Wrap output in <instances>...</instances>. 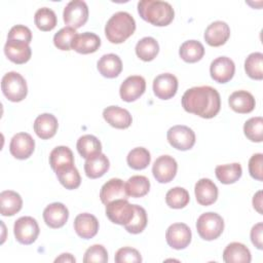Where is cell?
<instances>
[{
  "label": "cell",
  "mask_w": 263,
  "mask_h": 263,
  "mask_svg": "<svg viewBox=\"0 0 263 263\" xmlns=\"http://www.w3.org/2000/svg\"><path fill=\"white\" fill-rule=\"evenodd\" d=\"M181 102L186 112L205 119L215 117L221 108L219 92L209 85L194 86L187 89Z\"/></svg>",
  "instance_id": "1"
},
{
  "label": "cell",
  "mask_w": 263,
  "mask_h": 263,
  "mask_svg": "<svg viewBox=\"0 0 263 263\" xmlns=\"http://www.w3.org/2000/svg\"><path fill=\"white\" fill-rule=\"evenodd\" d=\"M138 12L144 21L157 27L170 25L175 17L173 6L168 2L159 0L140 1L138 3Z\"/></svg>",
  "instance_id": "2"
},
{
  "label": "cell",
  "mask_w": 263,
  "mask_h": 263,
  "mask_svg": "<svg viewBox=\"0 0 263 263\" xmlns=\"http://www.w3.org/2000/svg\"><path fill=\"white\" fill-rule=\"evenodd\" d=\"M136 30L135 18L126 11L115 12L105 26V35L111 43L119 44L129 38Z\"/></svg>",
  "instance_id": "3"
},
{
  "label": "cell",
  "mask_w": 263,
  "mask_h": 263,
  "mask_svg": "<svg viewBox=\"0 0 263 263\" xmlns=\"http://www.w3.org/2000/svg\"><path fill=\"white\" fill-rule=\"evenodd\" d=\"M1 89L3 95L10 102H21L28 93V86L25 78L17 72L6 73L1 80Z\"/></svg>",
  "instance_id": "4"
},
{
  "label": "cell",
  "mask_w": 263,
  "mask_h": 263,
  "mask_svg": "<svg viewBox=\"0 0 263 263\" xmlns=\"http://www.w3.org/2000/svg\"><path fill=\"white\" fill-rule=\"evenodd\" d=\"M196 229L202 239L214 240L222 234L224 230V220L219 214L208 212L198 217Z\"/></svg>",
  "instance_id": "5"
},
{
  "label": "cell",
  "mask_w": 263,
  "mask_h": 263,
  "mask_svg": "<svg viewBox=\"0 0 263 263\" xmlns=\"http://www.w3.org/2000/svg\"><path fill=\"white\" fill-rule=\"evenodd\" d=\"M135 215V204H132L127 199H116L106 205V216L108 219L118 225L128 224Z\"/></svg>",
  "instance_id": "6"
},
{
  "label": "cell",
  "mask_w": 263,
  "mask_h": 263,
  "mask_svg": "<svg viewBox=\"0 0 263 263\" xmlns=\"http://www.w3.org/2000/svg\"><path fill=\"white\" fill-rule=\"evenodd\" d=\"M39 226L37 221L30 216L18 218L13 225L15 239L22 245L33 243L39 235Z\"/></svg>",
  "instance_id": "7"
},
{
  "label": "cell",
  "mask_w": 263,
  "mask_h": 263,
  "mask_svg": "<svg viewBox=\"0 0 263 263\" xmlns=\"http://www.w3.org/2000/svg\"><path fill=\"white\" fill-rule=\"evenodd\" d=\"M63 18L67 27L78 29L88 20V7L82 0L70 1L64 8Z\"/></svg>",
  "instance_id": "8"
},
{
  "label": "cell",
  "mask_w": 263,
  "mask_h": 263,
  "mask_svg": "<svg viewBox=\"0 0 263 263\" xmlns=\"http://www.w3.org/2000/svg\"><path fill=\"white\" fill-rule=\"evenodd\" d=\"M167 142L170 145L181 151L191 149L195 144L194 132L186 125H175L167 130Z\"/></svg>",
  "instance_id": "9"
},
{
  "label": "cell",
  "mask_w": 263,
  "mask_h": 263,
  "mask_svg": "<svg viewBox=\"0 0 263 263\" xmlns=\"http://www.w3.org/2000/svg\"><path fill=\"white\" fill-rule=\"evenodd\" d=\"M192 233L185 223H174L165 232L167 245L175 250H183L191 242Z\"/></svg>",
  "instance_id": "10"
},
{
  "label": "cell",
  "mask_w": 263,
  "mask_h": 263,
  "mask_svg": "<svg viewBox=\"0 0 263 263\" xmlns=\"http://www.w3.org/2000/svg\"><path fill=\"white\" fill-rule=\"evenodd\" d=\"M35 149V141L28 133H18L11 138L9 152L16 159L29 158Z\"/></svg>",
  "instance_id": "11"
},
{
  "label": "cell",
  "mask_w": 263,
  "mask_h": 263,
  "mask_svg": "<svg viewBox=\"0 0 263 263\" xmlns=\"http://www.w3.org/2000/svg\"><path fill=\"white\" fill-rule=\"evenodd\" d=\"M177 170L178 163L174 157L170 155H161L154 161L152 174L157 182L168 183L175 178Z\"/></svg>",
  "instance_id": "12"
},
{
  "label": "cell",
  "mask_w": 263,
  "mask_h": 263,
  "mask_svg": "<svg viewBox=\"0 0 263 263\" xmlns=\"http://www.w3.org/2000/svg\"><path fill=\"white\" fill-rule=\"evenodd\" d=\"M146 90V81L140 75L128 76L120 85L119 95L122 101L130 103L138 100Z\"/></svg>",
  "instance_id": "13"
},
{
  "label": "cell",
  "mask_w": 263,
  "mask_h": 263,
  "mask_svg": "<svg viewBox=\"0 0 263 263\" xmlns=\"http://www.w3.org/2000/svg\"><path fill=\"white\" fill-rule=\"evenodd\" d=\"M178 90V79L171 73H163L153 80V92L160 100L172 99Z\"/></svg>",
  "instance_id": "14"
},
{
  "label": "cell",
  "mask_w": 263,
  "mask_h": 263,
  "mask_svg": "<svg viewBox=\"0 0 263 263\" xmlns=\"http://www.w3.org/2000/svg\"><path fill=\"white\" fill-rule=\"evenodd\" d=\"M235 72V65L230 58L219 57L215 59L210 66L211 77L218 83L230 81Z\"/></svg>",
  "instance_id": "15"
},
{
  "label": "cell",
  "mask_w": 263,
  "mask_h": 263,
  "mask_svg": "<svg viewBox=\"0 0 263 263\" xmlns=\"http://www.w3.org/2000/svg\"><path fill=\"white\" fill-rule=\"evenodd\" d=\"M4 53L7 59L17 65L27 63L32 55L29 43L22 40H7L4 45Z\"/></svg>",
  "instance_id": "16"
},
{
  "label": "cell",
  "mask_w": 263,
  "mask_h": 263,
  "mask_svg": "<svg viewBox=\"0 0 263 263\" xmlns=\"http://www.w3.org/2000/svg\"><path fill=\"white\" fill-rule=\"evenodd\" d=\"M203 37L210 46H221L229 39L230 28L225 22L216 21L206 27Z\"/></svg>",
  "instance_id": "17"
},
{
  "label": "cell",
  "mask_w": 263,
  "mask_h": 263,
  "mask_svg": "<svg viewBox=\"0 0 263 263\" xmlns=\"http://www.w3.org/2000/svg\"><path fill=\"white\" fill-rule=\"evenodd\" d=\"M128 195L125 190V183L121 179L113 178L107 181L101 188L100 198L101 201L107 205L116 199H127Z\"/></svg>",
  "instance_id": "18"
},
{
  "label": "cell",
  "mask_w": 263,
  "mask_h": 263,
  "mask_svg": "<svg viewBox=\"0 0 263 263\" xmlns=\"http://www.w3.org/2000/svg\"><path fill=\"white\" fill-rule=\"evenodd\" d=\"M69 218V211L62 202H53L48 204L43 211V219L45 224L50 228L63 227Z\"/></svg>",
  "instance_id": "19"
},
{
  "label": "cell",
  "mask_w": 263,
  "mask_h": 263,
  "mask_svg": "<svg viewBox=\"0 0 263 263\" xmlns=\"http://www.w3.org/2000/svg\"><path fill=\"white\" fill-rule=\"evenodd\" d=\"M74 230L83 239L92 238L98 233L99 221L89 213L79 214L74 220Z\"/></svg>",
  "instance_id": "20"
},
{
  "label": "cell",
  "mask_w": 263,
  "mask_h": 263,
  "mask_svg": "<svg viewBox=\"0 0 263 263\" xmlns=\"http://www.w3.org/2000/svg\"><path fill=\"white\" fill-rule=\"evenodd\" d=\"M194 193L196 201L200 205H211L218 198V188L216 184L208 178H202L195 184Z\"/></svg>",
  "instance_id": "21"
},
{
  "label": "cell",
  "mask_w": 263,
  "mask_h": 263,
  "mask_svg": "<svg viewBox=\"0 0 263 263\" xmlns=\"http://www.w3.org/2000/svg\"><path fill=\"white\" fill-rule=\"evenodd\" d=\"M103 117L111 126L119 129L129 127L133 118L130 113L123 108L118 106H109L104 109Z\"/></svg>",
  "instance_id": "22"
},
{
  "label": "cell",
  "mask_w": 263,
  "mask_h": 263,
  "mask_svg": "<svg viewBox=\"0 0 263 263\" xmlns=\"http://www.w3.org/2000/svg\"><path fill=\"white\" fill-rule=\"evenodd\" d=\"M101 46L100 37L91 32L77 34L72 42V49L78 53L88 54L96 52Z\"/></svg>",
  "instance_id": "23"
},
{
  "label": "cell",
  "mask_w": 263,
  "mask_h": 263,
  "mask_svg": "<svg viewBox=\"0 0 263 263\" xmlns=\"http://www.w3.org/2000/svg\"><path fill=\"white\" fill-rule=\"evenodd\" d=\"M229 107L236 113L247 114L255 109L256 101L253 95L247 90H236L232 92L228 100Z\"/></svg>",
  "instance_id": "24"
},
{
  "label": "cell",
  "mask_w": 263,
  "mask_h": 263,
  "mask_svg": "<svg viewBox=\"0 0 263 263\" xmlns=\"http://www.w3.org/2000/svg\"><path fill=\"white\" fill-rule=\"evenodd\" d=\"M58 119L50 113L40 114L34 121V132L42 140L52 138L58 130Z\"/></svg>",
  "instance_id": "25"
},
{
  "label": "cell",
  "mask_w": 263,
  "mask_h": 263,
  "mask_svg": "<svg viewBox=\"0 0 263 263\" xmlns=\"http://www.w3.org/2000/svg\"><path fill=\"white\" fill-rule=\"evenodd\" d=\"M100 74L106 78H115L122 71V62L115 53H107L101 57L97 63Z\"/></svg>",
  "instance_id": "26"
},
{
  "label": "cell",
  "mask_w": 263,
  "mask_h": 263,
  "mask_svg": "<svg viewBox=\"0 0 263 263\" xmlns=\"http://www.w3.org/2000/svg\"><path fill=\"white\" fill-rule=\"evenodd\" d=\"M23 199L21 195L12 190H4L0 193V212L2 216H13L21 211Z\"/></svg>",
  "instance_id": "27"
},
{
  "label": "cell",
  "mask_w": 263,
  "mask_h": 263,
  "mask_svg": "<svg viewBox=\"0 0 263 263\" xmlns=\"http://www.w3.org/2000/svg\"><path fill=\"white\" fill-rule=\"evenodd\" d=\"M109 167H110L109 159L103 153L89 157L84 162L85 175L90 179L101 178L107 173Z\"/></svg>",
  "instance_id": "28"
},
{
  "label": "cell",
  "mask_w": 263,
  "mask_h": 263,
  "mask_svg": "<svg viewBox=\"0 0 263 263\" xmlns=\"http://www.w3.org/2000/svg\"><path fill=\"white\" fill-rule=\"evenodd\" d=\"M223 260L226 263H250V250L240 242H231L223 251Z\"/></svg>",
  "instance_id": "29"
},
{
  "label": "cell",
  "mask_w": 263,
  "mask_h": 263,
  "mask_svg": "<svg viewBox=\"0 0 263 263\" xmlns=\"http://www.w3.org/2000/svg\"><path fill=\"white\" fill-rule=\"evenodd\" d=\"M49 164L54 172L64 167L74 165V155L67 146H58L49 154Z\"/></svg>",
  "instance_id": "30"
},
{
  "label": "cell",
  "mask_w": 263,
  "mask_h": 263,
  "mask_svg": "<svg viewBox=\"0 0 263 263\" xmlns=\"http://www.w3.org/2000/svg\"><path fill=\"white\" fill-rule=\"evenodd\" d=\"M180 58L186 63H196L204 55V47L197 40H187L181 44Z\"/></svg>",
  "instance_id": "31"
},
{
  "label": "cell",
  "mask_w": 263,
  "mask_h": 263,
  "mask_svg": "<svg viewBox=\"0 0 263 263\" xmlns=\"http://www.w3.org/2000/svg\"><path fill=\"white\" fill-rule=\"evenodd\" d=\"M78 153L85 159L102 153V144L99 139L92 135L81 136L76 144Z\"/></svg>",
  "instance_id": "32"
},
{
  "label": "cell",
  "mask_w": 263,
  "mask_h": 263,
  "mask_svg": "<svg viewBox=\"0 0 263 263\" xmlns=\"http://www.w3.org/2000/svg\"><path fill=\"white\" fill-rule=\"evenodd\" d=\"M215 174L217 179L222 184H233L238 181L242 175L241 165L238 162L229 163V164H221L216 166Z\"/></svg>",
  "instance_id": "33"
},
{
  "label": "cell",
  "mask_w": 263,
  "mask_h": 263,
  "mask_svg": "<svg viewBox=\"0 0 263 263\" xmlns=\"http://www.w3.org/2000/svg\"><path fill=\"white\" fill-rule=\"evenodd\" d=\"M135 49L136 54L140 60L144 62H150L154 60L158 54L159 45L153 37H144L138 41Z\"/></svg>",
  "instance_id": "34"
},
{
  "label": "cell",
  "mask_w": 263,
  "mask_h": 263,
  "mask_svg": "<svg viewBox=\"0 0 263 263\" xmlns=\"http://www.w3.org/2000/svg\"><path fill=\"white\" fill-rule=\"evenodd\" d=\"M125 190L130 197H143L150 190V181L145 176H133L125 183Z\"/></svg>",
  "instance_id": "35"
},
{
  "label": "cell",
  "mask_w": 263,
  "mask_h": 263,
  "mask_svg": "<svg viewBox=\"0 0 263 263\" xmlns=\"http://www.w3.org/2000/svg\"><path fill=\"white\" fill-rule=\"evenodd\" d=\"M126 161L129 167H132L133 170L140 171L146 168L149 165L151 161V155L146 148L137 147L128 152Z\"/></svg>",
  "instance_id": "36"
},
{
  "label": "cell",
  "mask_w": 263,
  "mask_h": 263,
  "mask_svg": "<svg viewBox=\"0 0 263 263\" xmlns=\"http://www.w3.org/2000/svg\"><path fill=\"white\" fill-rule=\"evenodd\" d=\"M60 183L69 190L76 189L80 186L81 177L75 165H70L55 172Z\"/></svg>",
  "instance_id": "37"
},
{
  "label": "cell",
  "mask_w": 263,
  "mask_h": 263,
  "mask_svg": "<svg viewBox=\"0 0 263 263\" xmlns=\"http://www.w3.org/2000/svg\"><path fill=\"white\" fill-rule=\"evenodd\" d=\"M34 22L36 27L43 31H51L57 26V15L54 11L48 7H41L39 8L34 15Z\"/></svg>",
  "instance_id": "38"
},
{
  "label": "cell",
  "mask_w": 263,
  "mask_h": 263,
  "mask_svg": "<svg viewBox=\"0 0 263 263\" xmlns=\"http://www.w3.org/2000/svg\"><path fill=\"white\" fill-rule=\"evenodd\" d=\"M245 70L248 76L255 80L263 79V53L253 52L245 61Z\"/></svg>",
  "instance_id": "39"
},
{
  "label": "cell",
  "mask_w": 263,
  "mask_h": 263,
  "mask_svg": "<svg viewBox=\"0 0 263 263\" xmlns=\"http://www.w3.org/2000/svg\"><path fill=\"white\" fill-rule=\"evenodd\" d=\"M190 200L188 191L183 187H174L165 194V202L172 209H183Z\"/></svg>",
  "instance_id": "40"
},
{
  "label": "cell",
  "mask_w": 263,
  "mask_h": 263,
  "mask_svg": "<svg viewBox=\"0 0 263 263\" xmlns=\"http://www.w3.org/2000/svg\"><path fill=\"white\" fill-rule=\"evenodd\" d=\"M245 136L252 142L260 143L263 140V118L261 116L252 117L245 122Z\"/></svg>",
  "instance_id": "41"
},
{
  "label": "cell",
  "mask_w": 263,
  "mask_h": 263,
  "mask_svg": "<svg viewBox=\"0 0 263 263\" xmlns=\"http://www.w3.org/2000/svg\"><path fill=\"white\" fill-rule=\"evenodd\" d=\"M148 223V218H147V213L144 208L135 204V215L132 221L124 225V228L127 232L132 234H138L141 233L147 226Z\"/></svg>",
  "instance_id": "42"
},
{
  "label": "cell",
  "mask_w": 263,
  "mask_h": 263,
  "mask_svg": "<svg viewBox=\"0 0 263 263\" xmlns=\"http://www.w3.org/2000/svg\"><path fill=\"white\" fill-rule=\"evenodd\" d=\"M77 35L75 29L71 27H64L58 31L53 36V44L58 49L71 50L72 42Z\"/></svg>",
  "instance_id": "43"
},
{
  "label": "cell",
  "mask_w": 263,
  "mask_h": 263,
  "mask_svg": "<svg viewBox=\"0 0 263 263\" xmlns=\"http://www.w3.org/2000/svg\"><path fill=\"white\" fill-rule=\"evenodd\" d=\"M108 261V252L102 245H93L89 247L83 256L84 263H106Z\"/></svg>",
  "instance_id": "44"
},
{
  "label": "cell",
  "mask_w": 263,
  "mask_h": 263,
  "mask_svg": "<svg viewBox=\"0 0 263 263\" xmlns=\"http://www.w3.org/2000/svg\"><path fill=\"white\" fill-rule=\"evenodd\" d=\"M115 262L116 263H139V262H142V257L138 250L130 247H124L119 249L116 252Z\"/></svg>",
  "instance_id": "45"
},
{
  "label": "cell",
  "mask_w": 263,
  "mask_h": 263,
  "mask_svg": "<svg viewBox=\"0 0 263 263\" xmlns=\"http://www.w3.org/2000/svg\"><path fill=\"white\" fill-rule=\"evenodd\" d=\"M7 40H22L30 44L32 41V32L24 25H16L9 30Z\"/></svg>",
  "instance_id": "46"
},
{
  "label": "cell",
  "mask_w": 263,
  "mask_h": 263,
  "mask_svg": "<svg viewBox=\"0 0 263 263\" xmlns=\"http://www.w3.org/2000/svg\"><path fill=\"white\" fill-rule=\"evenodd\" d=\"M263 154L262 153H256L254 154L250 160H249V172L252 178L262 181L263 180Z\"/></svg>",
  "instance_id": "47"
},
{
  "label": "cell",
  "mask_w": 263,
  "mask_h": 263,
  "mask_svg": "<svg viewBox=\"0 0 263 263\" xmlns=\"http://www.w3.org/2000/svg\"><path fill=\"white\" fill-rule=\"evenodd\" d=\"M262 233H263V223L262 222L257 223L251 229V240H252L253 245L259 250H262V248H263V242H262L263 234Z\"/></svg>",
  "instance_id": "48"
},
{
  "label": "cell",
  "mask_w": 263,
  "mask_h": 263,
  "mask_svg": "<svg viewBox=\"0 0 263 263\" xmlns=\"http://www.w3.org/2000/svg\"><path fill=\"white\" fill-rule=\"evenodd\" d=\"M253 206L259 213L262 214V191H258L253 197Z\"/></svg>",
  "instance_id": "49"
},
{
  "label": "cell",
  "mask_w": 263,
  "mask_h": 263,
  "mask_svg": "<svg viewBox=\"0 0 263 263\" xmlns=\"http://www.w3.org/2000/svg\"><path fill=\"white\" fill-rule=\"evenodd\" d=\"M76 259L69 253H64L54 260V262H67V263H74Z\"/></svg>",
  "instance_id": "50"
}]
</instances>
